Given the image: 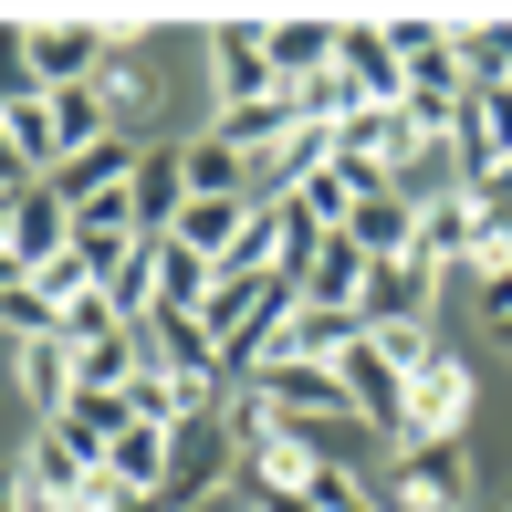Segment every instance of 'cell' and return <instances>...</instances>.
Instances as JSON below:
<instances>
[{
    "label": "cell",
    "instance_id": "5",
    "mask_svg": "<svg viewBox=\"0 0 512 512\" xmlns=\"http://www.w3.org/2000/svg\"><path fill=\"white\" fill-rule=\"evenodd\" d=\"M105 53H115V32H95V21H32V84H42V95L95 84Z\"/></svg>",
    "mask_w": 512,
    "mask_h": 512
},
{
    "label": "cell",
    "instance_id": "15",
    "mask_svg": "<svg viewBox=\"0 0 512 512\" xmlns=\"http://www.w3.org/2000/svg\"><path fill=\"white\" fill-rule=\"evenodd\" d=\"M408 262H429V272H481V220H471V199L418 209V251H408Z\"/></svg>",
    "mask_w": 512,
    "mask_h": 512
},
{
    "label": "cell",
    "instance_id": "10",
    "mask_svg": "<svg viewBox=\"0 0 512 512\" xmlns=\"http://www.w3.org/2000/svg\"><path fill=\"white\" fill-rule=\"evenodd\" d=\"M126 209H136V241H168L178 209H189V168H178V147H147L126 178Z\"/></svg>",
    "mask_w": 512,
    "mask_h": 512
},
{
    "label": "cell",
    "instance_id": "9",
    "mask_svg": "<svg viewBox=\"0 0 512 512\" xmlns=\"http://www.w3.org/2000/svg\"><path fill=\"white\" fill-rule=\"evenodd\" d=\"M408 147H418V126H408L398 105H356V115L335 126V168H366V178H387Z\"/></svg>",
    "mask_w": 512,
    "mask_h": 512
},
{
    "label": "cell",
    "instance_id": "8",
    "mask_svg": "<svg viewBox=\"0 0 512 512\" xmlns=\"http://www.w3.org/2000/svg\"><path fill=\"white\" fill-rule=\"evenodd\" d=\"M209 74H220V115H230V105H262V95H272L262 21H220V32H209Z\"/></svg>",
    "mask_w": 512,
    "mask_h": 512
},
{
    "label": "cell",
    "instance_id": "27",
    "mask_svg": "<svg viewBox=\"0 0 512 512\" xmlns=\"http://www.w3.org/2000/svg\"><path fill=\"white\" fill-rule=\"evenodd\" d=\"M0 126H11V157L32 178H53L63 168V136H53V95H21V105H0Z\"/></svg>",
    "mask_w": 512,
    "mask_h": 512
},
{
    "label": "cell",
    "instance_id": "3",
    "mask_svg": "<svg viewBox=\"0 0 512 512\" xmlns=\"http://www.w3.org/2000/svg\"><path fill=\"white\" fill-rule=\"evenodd\" d=\"M21 481H32V512H95L105 460H84L63 429H42V439H32V460H21Z\"/></svg>",
    "mask_w": 512,
    "mask_h": 512
},
{
    "label": "cell",
    "instance_id": "21",
    "mask_svg": "<svg viewBox=\"0 0 512 512\" xmlns=\"http://www.w3.org/2000/svg\"><path fill=\"white\" fill-rule=\"evenodd\" d=\"M178 168H189V199H241V189H251V157L230 147V136H189ZM241 209H251V199H241Z\"/></svg>",
    "mask_w": 512,
    "mask_h": 512
},
{
    "label": "cell",
    "instance_id": "32",
    "mask_svg": "<svg viewBox=\"0 0 512 512\" xmlns=\"http://www.w3.org/2000/svg\"><path fill=\"white\" fill-rule=\"evenodd\" d=\"M21 95H42L32 84V21H0V105H21Z\"/></svg>",
    "mask_w": 512,
    "mask_h": 512
},
{
    "label": "cell",
    "instance_id": "33",
    "mask_svg": "<svg viewBox=\"0 0 512 512\" xmlns=\"http://www.w3.org/2000/svg\"><path fill=\"white\" fill-rule=\"evenodd\" d=\"M105 335H126V314H115L105 293H84V304H63V345H74V356H84V345H105Z\"/></svg>",
    "mask_w": 512,
    "mask_h": 512
},
{
    "label": "cell",
    "instance_id": "7",
    "mask_svg": "<svg viewBox=\"0 0 512 512\" xmlns=\"http://www.w3.org/2000/svg\"><path fill=\"white\" fill-rule=\"evenodd\" d=\"M335 377H345V398H356V418H366V429H377V439H398L408 377H398V366L377 356V335H356V345H345V356H335Z\"/></svg>",
    "mask_w": 512,
    "mask_h": 512
},
{
    "label": "cell",
    "instance_id": "26",
    "mask_svg": "<svg viewBox=\"0 0 512 512\" xmlns=\"http://www.w3.org/2000/svg\"><path fill=\"white\" fill-rule=\"evenodd\" d=\"M105 481H115V492H168V429H126V439H115V450H105Z\"/></svg>",
    "mask_w": 512,
    "mask_h": 512
},
{
    "label": "cell",
    "instance_id": "2",
    "mask_svg": "<svg viewBox=\"0 0 512 512\" xmlns=\"http://www.w3.org/2000/svg\"><path fill=\"white\" fill-rule=\"evenodd\" d=\"M387 512H471V450H460V439H418V450H398V492H387Z\"/></svg>",
    "mask_w": 512,
    "mask_h": 512
},
{
    "label": "cell",
    "instance_id": "37",
    "mask_svg": "<svg viewBox=\"0 0 512 512\" xmlns=\"http://www.w3.org/2000/svg\"><path fill=\"white\" fill-rule=\"evenodd\" d=\"M0 512H32V481L21 471H0Z\"/></svg>",
    "mask_w": 512,
    "mask_h": 512
},
{
    "label": "cell",
    "instance_id": "20",
    "mask_svg": "<svg viewBox=\"0 0 512 512\" xmlns=\"http://www.w3.org/2000/svg\"><path fill=\"white\" fill-rule=\"evenodd\" d=\"M262 53H272V84H304L335 63V21H262Z\"/></svg>",
    "mask_w": 512,
    "mask_h": 512
},
{
    "label": "cell",
    "instance_id": "29",
    "mask_svg": "<svg viewBox=\"0 0 512 512\" xmlns=\"http://www.w3.org/2000/svg\"><path fill=\"white\" fill-rule=\"evenodd\" d=\"M241 230H251V209H241V199H189V209H178V230H168V241H189L199 262H220V251L241 241Z\"/></svg>",
    "mask_w": 512,
    "mask_h": 512
},
{
    "label": "cell",
    "instance_id": "13",
    "mask_svg": "<svg viewBox=\"0 0 512 512\" xmlns=\"http://www.w3.org/2000/svg\"><path fill=\"white\" fill-rule=\"evenodd\" d=\"M387 199H408V209H439V199H471V178H460V147L450 136H418V147L387 168Z\"/></svg>",
    "mask_w": 512,
    "mask_h": 512
},
{
    "label": "cell",
    "instance_id": "25",
    "mask_svg": "<svg viewBox=\"0 0 512 512\" xmlns=\"http://www.w3.org/2000/svg\"><path fill=\"white\" fill-rule=\"evenodd\" d=\"M450 53H460V84H512V21H450Z\"/></svg>",
    "mask_w": 512,
    "mask_h": 512
},
{
    "label": "cell",
    "instance_id": "22",
    "mask_svg": "<svg viewBox=\"0 0 512 512\" xmlns=\"http://www.w3.org/2000/svg\"><path fill=\"white\" fill-rule=\"evenodd\" d=\"M345 230H356V251H366V262H408V251H418V209L408 199H356V220H345Z\"/></svg>",
    "mask_w": 512,
    "mask_h": 512
},
{
    "label": "cell",
    "instance_id": "12",
    "mask_svg": "<svg viewBox=\"0 0 512 512\" xmlns=\"http://www.w3.org/2000/svg\"><path fill=\"white\" fill-rule=\"evenodd\" d=\"M136 335H147V366H157V377H220V335H209V314H147Z\"/></svg>",
    "mask_w": 512,
    "mask_h": 512
},
{
    "label": "cell",
    "instance_id": "38",
    "mask_svg": "<svg viewBox=\"0 0 512 512\" xmlns=\"http://www.w3.org/2000/svg\"><path fill=\"white\" fill-rule=\"evenodd\" d=\"M356 512H387V502H356Z\"/></svg>",
    "mask_w": 512,
    "mask_h": 512
},
{
    "label": "cell",
    "instance_id": "36",
    "mask_svg": "<svg viewBox=\"0 0 512 512\" xmlns=\"http://www.w3.org/2000/svg\"><path fill=\"white\" fill-rule=\"evenodd\" d=\"M0 189H32V168L11 157V126H0Z\"/></svg>",
    "mask_w": 512,
    "mask_h": 512
},
{
    "label": "cell",
    "instance_id": "24",
    "mask_svg": "<svg viewBox=\"0 0 512 512\" xmlns=\"http://www.w3.org/2000/svg\"><path fill=\"white\" fill-rule=\"evenodd\" d=\"M293 126H304V115H293V95H283V84H272L262 105H230V115H220V126H209V136H230V147H241V157H272V147H283Z\"/></svg>",
    "mask_w": 512,
    "mask_h": 512
},
{
    "label": "cell",
    "instance_id": "18",
    "mask_svg": "<svg viewBox=\"0 0 512 512\" xmlns=\"http://www.w3.org/2000/svg\"><path fill=\"white\" fill-rule=\"evenodd\" d=\"M366 272H377V262L356 251V230H324V241H314V262H304V304H356V293H366Z\"/></svg>",
    "mask_w": 512,
    "mask_h": 512
},
{
    "label": "cell",
    "instance_id": "1",
    "mask_svg": "<svg viewBox=\"0 0 512 512\" xmlns=\"http://www.w3.org/2000/svg\"><path fill=\"white\" fill-rule=\"evenodd\" d=\"M241 471V429H230V408H209V418H189V429H168V512H189V502H209L220 481Z\"/></svg>",
    "mask_w": 512,
    "mask_h": 512
},
{
    "label": "cell",
    "instance_id": "11",
    "mask_svg": "<svg viewBox=\"0 0 512 512\" xmlns=\"http://www.w3.org/2000/svg\"><path fill=\"white\" fill-rule=\"evenodd\" d=\"M63 251H74V209H63L53 189H11V262L21 272H42V262H63Z\"/></svg>",
    "mask_w": 512,
    "mask_h": 512
},
{
    "label": "cell",
    "instance_id": "14",
    "mask_svg": "<svg viewBox=\"0 0 512 512\" xmlns=\"http://www.w3.org/2000/svg\"><path fill=\"white\" fill-rule=\"evenodd\" d=\"M136 157H147V147H126V136H105V147H84V157H63V168L42 178V189H53L63 209H95L105 189H126V178H136Z\"/></svg>",
    "mask_w": 512,
    "mask_h": 512
},
{
    "label": "cell",
    "instance_id": "23",
    "mask_svg": "<svg viewBox=\"0 0 512 512\" xmlns=\"http://www.w3.org/2000/svg\"><path fill=\"white\" fill-rule=\"evenodd\" d=\"M356 335H366V324H356V304H293V324H283V356H314V366H335Z\"/></svg>",
    "mask_w": 512,
    "mask_h": 512
},
{
    "label": "cell",
    "instance_id": "6",
    "mask_svg": "<svg viewBox=\"0 0 512 512\" xmlns=\"http://www.w3.org/2000/svg\"><path fill=\"white\" fill-rule=\"evenodd\" d=\"M429 304H439V272L429 262H377L366 293H356V324H366V335H387V324H429Z\"/></svg>",
    "mask_w": 512,
    "mask_h": 512
},
{
    "label": "cell",
    "instance_id": "16",
    "mask_svg": "<svg viewBox=\"0 0 512 512\" xmlns=\"http://www.w3.org/2000/svg\"><path fill=\"white\" fill-rule=\"evenodd\" d=\"M335 63H345V84L366 105H398V53H387L377 21H335Z\"/></svg>",
    "mask_w": 512,
    "mask_h": 512
},
{
    "label": "cell",
    "instance_id": "28",
    "mask_svg": "<svg viewBox=\"0 0 512 512\" xmlns=\"http://www.w3.org/2000/svg\"><path fill=\"white\" fill-rule=\"evenodd\" d=\"M21 387H32V408H42V418H63V408H74V345H63V335L21 345Z\"/></svg>",
    "mask_w": 512,
    "mask_h": 512
},
{
    "label": "cell",
    "instance_id": "39",
    "mask_svg": "<svg viewBox=\"0 0 512 512\" xmlns=\"http://www.w3.org/2000/svg\"><path fill=\"white\" fill-rule=\"evenodd\" d=\"M251 512H262V502H251Z\"/></svg>",
    "mask_w": 512,
    "mask_h": 512
},
{
    "label": "cell",
    "instance_id": "17",
    "mask_svg": "<svg viewBox=\"0 0 512 512\" xmlns=\"http://www.w3.org/2000/svg\"><path fill=\"white\" fill-rule=\"evenodd\" d=\"M147 272H157V314H209V293H220V272L189 241H147Z\"/></svg>",
    "mask_w": 512,
    "mask_h": 512
},
{
    "label": "cell",
    "instance_id": "4",
    "mask_svg": "<svg viewBox=\"0 0 512 512\" xmlns=\"http://www.w3.org/2000/svg\"><path fill=\"white\" fill-rule=\"evenodd\" d=\"M471 429V366L439 356L429 377H408V408H398V450H418V439H460Z\"/></svg>",
    "mask_w": 512,
    "mask_h": 512
},
{
    "label": "cell",
    "instance_id": "31",
    "mask_svg": "<svg viewBox=\"0 0 512 512\" xmlns=\"http://www.w3.org/2000/svg\"><path fill=\"white\" fill-rule=\"evenodd\" d=\"M377 356H387V366H398V377H429V366H439V356H450V345H439V335H429V324H387V335H377Z\"/></svg>",
    "mask_w": 512,
    "mask_h": 512
},
{
    "label": "cell",
    "instance_id": "30",
    "mask_svg": "<svg viewBox=\"0 0 512 512\" xmlns=\"http://www.w3.org/2000/svg\"><path fill=\"white\" fill-rule=\"evenodd\" d=\"M0 335H11V345H42V335H63V304H53L42 283H11V293H0Z\"/></svg>",
    "mask_w": 512,
    "mask_h": 512
},
{
    "label": "cell",
    "instance_id": "35",
    "mask_svg": "<svg viewBox=\"0 0 512 512\" xmlns=\"http://www.w3.org/2000/svg\"><path fill=\"white\" fill-rule=\"evenodd\" d=\"M95 512H168V502H147V492H115V481H105V492H95Z\"/></svg>",
    "mask_w": 512,
    "mask_h": 512
},
{
    "label": "cell",
    "instance_id": "34",
    "mask_svg": "<svg viewBox=\"0 0 512 512\" xmlns=\"http://www.w3.org/2000/svg\"><path fill=\"white\" fill-rule=\"evenodd\" d=\"M481 324L512 345V272H492V283H481Z\"/></svg>",
    "mask_w": 512,
    "mask_h": 512
},
{
    "label": "cell",
    "instance_id": "19",
    "mask_svg": "<svg viewBox=\"0 0 512 512\" xmlns=\"http://www.w3.org/2000/svg\"><path fill=\"white\" fill-rule=\"evenodd\" d=\"M53 429H63V439H74V450H84V460H105V450H115V439H126V429H136V408H126V398H115V387H74V408H63V418H53Z\"/></svg>",
    "mask_w": 512,
    "mask_h": 512
}]
</instances>
